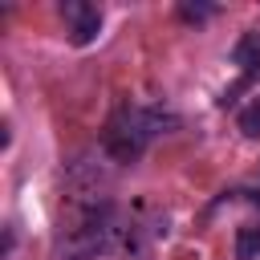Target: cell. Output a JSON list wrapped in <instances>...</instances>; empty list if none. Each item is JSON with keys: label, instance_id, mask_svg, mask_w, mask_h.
<instances>
[{"label": "cell", "instance_id": "cell-1", "mask_svg": "<svg viewBox=\"0 0 260 260\" xmlns=\"http://www.w3.org/2000/svg\"><path fill=\"white\" fill-rule=\"evenodd\" d=\"M175 126H179V118L158 106H118L102 130V150L114 162H134L150 138L175 130Z\"/></svg>", "mask_w": 260, "mask_h": 260}, {"label": "cell", "instance_id": "cell-2", "mask_svg": "<svg viewBox=\"0 0 260 260\" xmlns=\"http://www.w3.org/2000/svg\"><path fill=\"white\" fill-rule=\"evenodd\" d=\"M61 16H65V32H69L73 45H89L102 28V8L89 4V0H65Z\"/></svg>", "mask_w": 260, "mask_h": 260}, {"label": "cell", "instance_id": "cell-3", "mask_svg": "<svg viewBox=\"0 0 260 260\" xmlns=\"http://www.w3.org/2000/svg\"><path fill=\"white\" fill-rule=\"evenodd\" d=\"M236 65H244V73H248V77H256V73H260V37H256V32L240 37V45H236Z\"/></svg>", "mask_w": 260, "mask_h": 260}, {"label": "cell", "instance_id": "cell-4", "mask_svg": "<svg viewBox=\"0 0 260 260\" xmlns=\"http://www.w3.org/2000/svg\"><path fill=\"white\" fill-rule=\"evenodd\" d=\"M260 256V223H244L236 232V260H256Z\"/></svg>", "mask_w": 260, "mask_h": 260}, {"label": "cell", "instance_id": "cell-5", "mask_svg": "<svg viewBox=\"0 0 260 260\" xmlns=\"http://www.w3.org/2000/svg\"><path fill=\"white\" fill-rule=\"evenodd\" d=\"M211 12H215L211 4H191V0H183V4H179V16H183L187 24H203Z\"/></svg>", "mask_w": 260, "mask_h": 260}, {"label": "cell", "instance_id": "cell-6", "mask_svg": "<svg viewBox=\"0 0 260 260\" xmlns=\"http://www.w3.org/2000/svg\"><path fill=\"white\" fill-rule=\"evenodd\" d=\"M240 130H244L248 138H260V98H256V102L240 114Z\"/></svg>", "mask_w": 260, "mask_h": 260}]
</instances>
